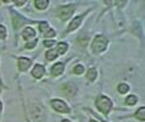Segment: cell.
Listing matches in <instances>:
<instances>
[{"label":"cell","mask_w":145,"mask_h":122,"mask_svg":"<svg viewBox=\"0 0 145 122\" xmlns=\"http://www.w3.org/2000/svg\"><path fill=\"white\" fill-rule=\"evenodd\" d=\"M48 5H49L48 0H37V1H35V6H37V9H39V10L46 9Z\"/></svg>","instance_id":"cell-11"},{"label":"cell","mask_w":145,"mask_h":122,"mask_svg":"<svg viewBox=\"0 0 145 122\" xmlns=\"http://www.w3.org/2000/svg\"><path fill=\"white\" fill-rule=\"evenodd\" d=\"M5 37H6V30H5V27L0 24V39H4Z\"/></svg>","instance_id":"cell-20"},{"label":"cell","mask_w":145,"mask_h":122,"mask_svg":"<svg viewBox=\"0 0 145 122\" xmlns=\"http://www.w3.org/2000/svg\"><path fill=\"white\" fill-rule=\"evenodd\" d=\"M51 106H53L56 111H60V112H63V113L70 112V108H68L65 104V101H62V100H57V99L51 100Z\"/></svg>","instance_id":"cell-3"},{"label":"cell","mask_w":145,"mask_h":122,"mask_svg":"<svg viewBox=\"0 0 145 122\" xmlns=\"http://www.w3.org/2000/svg\"><path fill=\"white\" fill-rule=\"evenodd\" d=\"M96 76H98V72H96L95 68H90L89 71H88V75H87V78L90 81V82H93V81H95Z\"/></svg>","instance_id":"cell-13"},{"label":"cell","mask_w":145,"mask_h":122,"mask_svg":"<svg viewBox=\"0 0 145 122\" xmlns=\"http://www.w3.org/2000/svg\"><path fill=\"white\" fill-rule=\"evenodd\" d=\"M106 47H107V39H106V37H104V35L96 37L94 39V42H93V45H91L94 52H101L105 50Z\"/></svg>","instance_id":"cell-2"},{"label":"cell","mask_w":145,"mask_h":122,"mask_svg":"<svg viewBox=\"0 0 145 122\" xmlns=\"http://www.w3.org/2000/svg\"><path fill=\"white\" fill-rule=\"evenodd\" d=\"M62 122H71V121H68V120H63Z\"/></svg>","instance_id":"cell-23"},{"label":"cell","mask_w":145,"mask_h":122,"mask_svg":"<svg viewBox=\"0 0 145 122\" xmlns=\"http://www.w3.org/2000/svg\"><path fill=\"white\" fill-rule=\"evenodd\" d=\"M26 20L22 18L21 16L18 15H14V23H15V28H18L20 26H22V24H25Z\"/></svg>","instance_id":"cell-10"},{"label":"cell","mask_w":145,"mask_h":122,"mask_svg":"<svg viewBox=\"0 0 145 122\" xmlns=\"http://www.w3.org/2000/svg\"><path fill=\"white\" fill-rule=\"evenodd\" d=\"M82 20H83V16H79V17H76L73 21H72L71 23H70V26H68V28H67V32H72V31H74L76 28H77L79 24H80V22H82Z\"/></svg>","instance_id":"cell-7"},{"label":"cell","mask_w":145,"mask_h":122,"mask_svg":"<svg viewBox=\"0 0 145 122\" xmlns=\"http://www.w3.org/2000/svg\"><path fill=\"white\" fill-rule=\"evenodd\" d=\"M57 50H49L46 52V59L49 60V61H51V60H55L56 58H57Z\"/></svg>","instance_id":"cell-15"},{"label":"cell","mask_w":145,"mask_h":122,"mask_svg":"<svg viewBox=\"0 0 145 122\" xmlns=\"http://www.w3.org/2000/svg\"><path fill=\"white\" fill-rule=\"evenodd\" d=\"M0 111H1V103H0Z\"/></svg>","instance_id":"cell-24"},{"label":"cell","mask_w":145,"mask_h":122,"mask_svg":"<svg viewBox=\"0 0 145 122\" xmlns=\"http://www.w3.org/2000/svg\"><path fill=\"white\" fill-rule=\"evenodd\" d=\"M32 75H33V77H35V78H40V77H43V75H44V66H42V65H35L33 71H32Z\"/></svg>","instance_id":"cell-6"},{"label":"cell","mask_w":145,"mask_h":122,"mask_svg":"<svg viewBox=\"0 0 145 122\" xmlns=\"http://www.w3.org/2000/svg\"><path fill=\"white\" fill-rule=\"evenodd\" d=\"M135 117L139 121H145V108H140L138 111L135 112Z\"/></svg>","instance_id":"cell-14"},{"label":"cell","mask_w":145,"mask_h":122,"mask_svg":"<svg viewBox=\"0 0 145 122\" xmlns=\"http://www.w3.org/2000/svg\"><path fill=\"white\" fill-rule=\"evenodd\" d=\"M31 65H32V62H31L29 59H27V58L18 59V68H20V71H22V72L27 71L28 68H29Z\"/></svg>","instance_id":"cell-5"},{"label":"cell","mask_w":145,"mask_h":122,"mask_svg":"<svg viewBox=\"0 0 145 122\" xmlns=\"http://www.w3.org/2000/svg\"><path fill=\"white\" fill-rule=\"evenodd\" d=\"M35 45H37V39H34L33 42H28L27 45H26V48H27V49H33Z\"/></svg>","instance_id":"cell-21"},{"label":"cell","mask_w":145,"mask_h":122,"mask_svg":"<svg viewBox=\"0 0 145 122\" xmlns=\"http://www.w3.org/2000/svg\"><path fill=\"white\" fill-rule=\"evenodd\" d=\"M39 31L42 32V33H43L44 35H45V34L48 33V32L50 31L49 24H48L46 22H40V23H39Z\"/></svg>","instance_id":"cell-12"},{"label":"cell","mask_w":145,"mask_h":122,"mask_svg":"<svg viewBox=\"0 0 145 122\" xmlns=\"http://www.w3.org/2000/svg\"><path fill=\"white\" fill-rule=\"evenodd\" d=\"M128 91H129V87H128V84L121 83V84L118 85V92L121 93V94H124V93H127Z\"/></svg>","instance_id":"cell-17"},{"label":"cell","mask_w":145,"mask_h":122,"mask_svg":"<svg viewBox=\"0 0 145 122\" xmlns=\"http://www.w3.org/2000/svg\"><path fill=\"white\" fill-rule=\"evenodd\" d=\"M90 122H98V121H94V120H93V121H90Z\"/></svg>","instance_id":"cell-25"},{"label":"cell","mask_w":145,"mask_h":122,"mask_svg":"<svg viewBox=\"0 0 145 122\" xmlns=\"http://www.w3.org/2000/svg\"><path fill=\"white\" fill-rule=\"evenodd\" d=\"M63 64L62 62H59V64H56L53 66V68H51V72H53V75L54 76H59V75H61V73L63 72Z\"/></svg>","instance_id":"cell-9"},{"label":"cell","mask_w":145,"mask_h":122,"mask_svg":"<svg viewBox=\"0 0 145 122\" xmlns=\"http://www.w3.org/2000/svg\"><path fill=\"white\" fill-rule=\"evenodd\" d=\"M54 44H55L54 40H45V42H44V45H45V47H49V48L53 47Z\"/></svg>","instance_id":"cell-22"},{"label":"cell","mask_w":145,"mask_h":122,"mask_svg":"<svg viewBox=\"0 0 145 122\" xmlns=\"http://www.w3.org/2000/svg\"><path fill=\"white\" fill-rule=\"evenodd\" d=\"M72 12H73V7L72 6H62L59 9V17L65 21L72 15Z\"/></svg>","instance_id":"cell-4"},{"label":"cell","mask_w":145,"mask_h":122,"mask_svg":"<svg viewBox=\"0 0 145 122\" xmlns=\"http://www.w3.org/2000/svg\"><path fill=\"white\" fill-rule=\"evenodd\" d=\"M137 100H138V99H137L135 95H129V96H128L127 99H126V101H127L128 105H134V104L137 103Z\"/></svg>","instance_id":"cell-18"},{"label":"cell","mask_w":145,"mask_h":122,"mask_svg":"<svg viewBox=\"0 0 145 122\" xmlns=\"http://www.w3.org/2000/svg\"><path fill=\"white\" fill-rule=\"evenodd\" d=\"M67 49H68V45L66 43H59L57 44V52H60V54H65L67 51Z\"/></svg>","instance_id":"cell-16"},{"label":"cell","mask_w":145,"mask_h":122,"mask_svg":"<svg viewBox=\"0 0 145 122\" xmlns=\"http://www.w3.org/2000/svg\"><path fill=\"white\" fill-rule=\"evenodd\" d=\"M34 35H35V32H34L33 28H31V27H27L26 30L23 31V33H22V37L26 40H29L31 38H34Z\"/></svg>","instance_id":"cell-8"},{"label":"cell","mask_w":145,"mask_h":122,"mask_svg":"<svg viewBox=\"0 0 145 122\" xmlns=\"http://www.w3.org/2000/svg\"><path fill=\"white\" fill-rule=\"evenodd\" d=\"M83 71H84V68H83L82 65H77V66H74V68H73V72L76 75H82Z\"/></svg>","instance_id":"cell-19"},{"label":"cell","mask_w":145,"mask_h":122,"mask_svg":"<svg viewBox=\"0 0 145 122\" xmlns=\"http://www.w3.org/2000/svg\"><path fill=\"white\" fill-rule=\"evenodd\" d=\"M96 108H98L103 113H108L112 108V103L107 96H100L96 100Z\"/></svg>","instance_id":"cell-1"}]
</instances>
